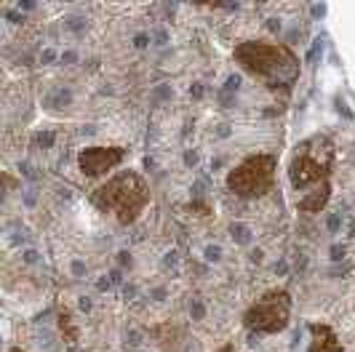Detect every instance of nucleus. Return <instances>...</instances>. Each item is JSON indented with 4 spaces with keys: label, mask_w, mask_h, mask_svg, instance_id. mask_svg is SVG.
I'll return each instance as SVG.
<instances>
[{
    "label": "nucleus",
    "mask_w": 355,
    "mask_h": 352,
    "mask_svg": "<svg viewBox=\"0 0 355 352\" xmlns=\"http://www.w3.org/2000/svg\"><path fill=\"white\" fill-rule=\"evenodd\" d=\"M235 62L267 86H291L300 78L297 53L281 43H265V40L241 43L235 46Z\"/></svg>",
    "instance_id": "obj_1"
},
{
    "label": "nucleus",
    "mask_w": 355,
    "mask_h": 352,
    "mask_svg": "<svg viewBox=\"0 0 355 352\" xmlns=\"http://www.w3.org/2000/svg\"><path fill=\"white\" fill-rule=\"evenodd\" d=\"M94 209L112 213L121 225H134L150 203V187L137 171H118L91 193Z\"/></svg>",
    "instance_id": "obj_2"
},
{
    "label": "nucleus",
    "mask_w": 355,
    "mask_h": 352,
    "mask_svg": "<svg viewBox=\"0 0 355 352\" xmlns=\"http://www.w3.org/2000/svg\"><path fill=\"white\" fill-rule=\"evenodd\" d=\"M331 160H334V147L329 139L304 141L302 147L291 155L288 163V182L294 190L302 195L320 190V187H331Z\"/></svg>",
    "instance_id": "obj_3"
},
{
    "label": "nucleus",
    "mask_w": 355,
    "mask_h": 352,
    "mask_svg": "<svg viewBox=\"0 0 355 352\" xmlns=\"http://www.w3.org/2000/svg\"><path fill=\"white\" fill-rule=\"evenodd\" d=\"M275 187V158L251 155L227 174V190L243 200L265 197Z\"/></svg>",
    "instance_id": "obj_4"
},
{
    "label": "nucleus",
    "mask_w": 355,
    "mask_h": 352,
    "mask_svg": "<svg viewBox=\"0 0 355 352\" xmlns=\"http://www.w3.org/2000/svg\"><path fill=\"white\" fill-rule=\"evenodd\" d=\"M288 320H291V297L284 288H272L246 310L243 326L259 334H281Z\"/></svg>",
    "instance_id": "obj_5"
},
{
    "label": "nucleus",
    "mask_w": 355,
    "mask_h": 352,
    "mask_svg": "<svg viewBox=\"0 0 355 352\" xmlns=\"http://www.w3.org/2000/svg\"><path fill=\"white\" fill-rule=\"evenodd\" d=\"M125 160V150L123 147H115V144H94V147H86L80 150L78 155V166L83 176L89 179H99V176H107L112 168H118Z\"/></svg>",
    "instance_id": "obj_6"
},
{
    "label": "nucleus",
    "mask_w": 355,
    "mask_h": 352,
    "mask_svg": "<svg viewBox=\"0 0 355 352\" xmlns=\"http://www.w3.org/2000/svg\"><path fill=\"white\" fill-rule=\"evenodd\" d=\"M310 334H313L310 352H345V347H342V342L337 339V334H334L331 326L315 323V326L310 328Z\"/></svg>",
    "instance_id": "obj_7"
},
{
    "label": "nucleus",
    "mask_w": 355,
    "mask_h": 352,
    "mask_svg": "<svg viewBox=\"0 0 355 352\" xmlns=\"http://www.w3.org/2000/svg\"><path fill=\"white\" fill-rule=\"evenodd\" d=\"M59 328H62V334H64L67 342H72V344L78 342V328L72 326V315L67 313V310H62V313H59Z\"/></svg>",
    "instance_id": "obj_8"
},
{
    "label": "nucleus",
    "mask_w": 355,
    "mask_h": 352,
    "mask_svg": "<svg viewBox=\"0 0 355 352\" xmlns=\"http://www.w3.org/2000/svg\"><path fill=\"white\" fill-rule=\"evenodd\" d=\"M11 352H24V350H19V347H14V350H11Z\"/></svg>",
    "instance_id": "obj_9"
}]
</instances>
